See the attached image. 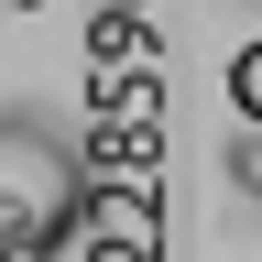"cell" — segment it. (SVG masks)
<instances>
[{
  "label": "cell",
  "mask_w": 262,
  "mask_h": 262,
  "mask_svg": "<svg viewBox=\"0 0 262 262\" xmlns=\"http://www.w3.org/2000/svg\"><path fill=\"white\" fill-rule=\"evenodd\" d=\"M88 142H55L44 110H11L0 142V262H55L88 229Z\"/></svg>",
  "instance_id": "cell-1"
},
{
  "label": "cell",
  "mask_w": 262,
  "mask_h": 262,
  "mask_svg": "<svg viewBox=\"0 0 262 262\" xmlns=\"http://www.w3.org/2000/svg\"><path fill=\"white\" fill-rule=\"evenodd\" d=\"M77 241L164 251V186H153V175H98V186H88V229H77Z\"/></svg>",
  "instance_id": "cell-2"
},
{
  "label": "cell",
  "mask_w": 262,
  "mask_h": 262,
  "mask_svg": "<svg viewBox=\"0 0 262 262\" xmlns=\"http://www.w3.org/2000/svg\"><path fill=\"white\" fill-rule=\"evenodd\" d=\"M88 164H98V175H153V164H164V110H98Z\"/></svg>",
  "instance_id": "cell-3"
},
{
  "label": "cell",
  "mask_w": 262,
  "mask_h": 262,
  "mask_svg": "<svg viewBox=\"0 0 262 262\" xmlns=\"http://www.w3.org/2000/svg\"><path fill=\"white\" fill-rule=\"evenodd\" d=\"M88 55H98V66H153V11H131V0H98Z\"/></svg>",
  "instance_id": "cell-4"
},
{
  "label": "cell",
  "mask_w": 262,
  "mask_h": 262,
  "mask_svg": "<svg viewBox=\"0 0 262 262\" xmlns=\"http://www.w3.org/2000/svg\"><path fill=\"white\" fill-rule=\"evenodd\" d=\"M98 110H164V77H153V66H98Z\"/></svg>",
  "instance_id": "cell-5"
},
{
  "label": "cell",
  "mask_w": 262,
  "mask_h": 262,
  "mask_svg": "<svg viewBox=\"0 0 262 262\" xmlns=\"http://www.w3.org/2000/svg\"><path fill=\"white\" fill-rule=\"evenodd\" d=\"M229 196H251V208H262V120H241V131H229Z\"/></svg>",
  "instance_id": "cell-6"
},
{
  "label": "cell",
  "mask_w": 262,
  "mask_h": 262,
  "mask_svg": "<svg viewBox=\"0 0 262 262\" xmlns=\"http://www.w3.org/2000/svg\"><path fill=\"white\" fill-rule=\"evenodd\" d=\"M229 120H262V33L229 55Z\"/></svg>",
  "instance_id": "cell-7"
},
{
  "label": "cell",
  "mask_w": 262,
  "mask_h": 262,
  "mask_svg": "<svg viewBox=\"0 0 262 262\" xmlns=\"http://www.w3.org/2000/svg\"><path fill=\"white\" fill-rule=\"evenodd\" d=\"M88 262H164V251H110V241H77Z\"/></svg>",
  "instance_id": "cell-8"
},
{
  "label": "cell",
  "mask_w": 262,
  "mask_h": 262,
  "mask_svg": "<svg viewBox=\"0 0 262 262\" xmlns=\"http://www.w3.org/2000/svg\"><path fill=\"white\" fill-rule=\"evenodd\" d=\"M131 11H153V0H131Z\"/></svg>",
  "instance_id": "cell-9"
}]
</instances>
